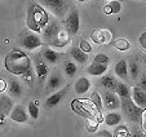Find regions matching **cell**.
Instances as JSON below:
<instances>
[{
	"label": "cell",
	"mask_w": 146,
	"mask_h": 137,
	"mask_svg": "<svg viewBox=\"0 0 146 137\" xmlns=\"http://www.w3.org/2000/svg\"><path fill=\"white\" fill-rule=\"evenodd\" d=\"M80 29V17L78 9H71L65 18V30L71 36H75Z\"/></svg>",
	"instance_id": "cell-6"
},
{
	"label": "cell",
	"mask_w": 146,
	"mask_h": 137,
	"mask_svg": "<svg viewBox=\"0 0 146 137\" xmlns=\"http://www.w3.org/2000/svg\"><path fill=\"white\" fill-rule=\"evenodd\" d=\"M111 45H113L115 49L120 51V52H127V51L131 49V43H129V40L125 38L115 39L114 41H111Z\"/></svg>",
	"instance_id": "cell-27"
},
{
	"label": "cell",
	"mask_w": 146,
	"mask_h": 137,
	"mask_svg": "<svg viewBox=\"0 0 146 137\" xmlns=\"http://www.w3.org/2000/svg\"><path fill=\"white\" fill-rule=\"evenodd\" d=\"M114 92H116V93H118V96L120 97V98H123V97H131V94H132L129 85H128L127 83H124L123 80H121V82H118L116 88H115V90H114Z\"/></svg>",
	"instance_id": "cell-28"
},
{
	"label": "cell",
	"mask_w": 146,
	"mask_h": 137,
	"mask_svg": "<svg viewBox=\"0 0 146 137\" xmlns=\"http://www.w3.org/2000/svg\"><path fill=\"white\" fill-rule=\"evenodd\" d=\"M86 120H87V124H86L87 131L91 132V133H96L97 128H98L100 122L97 120L96 118H88V119H86Z\"/></svg>",
	"instance_id": "cell-35"
},
{
	"label": "cell",
	"mask_w": 146,
	"mask_h": 137,
	"mask_svg": "<svg viewBox=\"0 0 146 137\" xmlns=\"http://www.w3.org/2000/svg\"><path fill=\"white\" fill-rule=\"evenodd\" d=\"M64 79H62V75L58 71H54L47 80V85H45V90L47 93H53L54 90H57L58 88L62 85Z\"/></svg>",
	"instance_id": "cell-16"
},
{
	"label": "cell",
	"mask_w": 146,
	"mask_h": 137,
	"mask_svg": "<svg viewBox=\"0 0 146 137\" xmlns=\"http://www.w3.org/2000/svg\"><path fill=\"white\" fill-rule=\"evenodd\" d=\"M128 70H129V78L131 80H137L141 75L140 71V65L137 63L136 60H132L129 63H128Z\"/></svg>",
	"instance_id": "cell-29"
},
{
	"label": "cell",
	"mask_w": 146,
	"mask_h": 137,
	"mask_svg": "<svg viewBox=\"0 0 146 137\" xmlns=\"http://www.w3.org/2000/svg\"><path fill=\"white\" fill-rule=\"evenodd\" d=\"M9 118H11V120L16 122V123L22 124V123H27L29 122L30 114H29V111H26L22 105H16L13 107V110H12Z\"/></svg>",
	"instance_id": "cell-13"
},
{
	"label": "cell",
	"mask_w": 146,
	"mask_h": 137,
	"mask_svg": "<svg viewBox=\"0 0 146 137\" xmlns=\"http://www.w3.org/2000/svg\"><path fill=\"white\" fill-rule=\"evenodd\" d=\"M108 71V63H100V62H92L87 67V72L92 76H102Z\"/></svg>",
	"instance_id": "cell-20"
},
{
	"label": "cell",
	"mask_w": 146,
	"mask_h": 137,
	"mask_svg": "<svg viewBox=\"0 0 146 137\" xmlns=\"http://www.w3.org/2000/svg\"><path fill=\"white\" fill-rule=\"evenodd\" d=\"M79 48L82 51H84L86 53H91L92 52V45L87 40H84V39H82V40L79 41Z\"/></svg>",
	"instance_id": "cell-37"
},
{
	"label": "cell",
	"mask_w": 146,
	"mask_h": 137,
	"mask_svg": "<svg viewBox=\"0 0 146 137\" xmlns=\"http://www.w3.org/2000/svg\"><path fill=\"white\" fill-rule=\"evenodd\" d=\"M121 11L120 0H111L109 4L104 7V13L105 14H118Z\"/></svg>",
	"instance_id": "cell-26"
},
{
	"label": "cell",
	"mask_w": 146,
	"mask_h": 137,
	"mask_svg": "<svg viewBox=\"0 0 146 137\" xmlns=\"http://www.w3.org/2000/svg\"><path fill=\"white\" fill-rule=\"evenodd\" d=\"M96 136L97 137H114V134L110 131H108V129H102V131L96 132Z\"/></svg>",
	"instance_id": "cell-40"
},
{
	"label": "cell",
	"mask_w": 146,
	"mask_h": 137,
	"mask_svg": "<svg viewBox=\"0 0 146 137\" xmlns=\"http://www.w3.org/2000/svg\"><path fill=\"white\" fill-rule=\"evenodd\" d=\"M140 124H141V128H142L143 133H146V107L142 110V114H141V120H140Z\"/></svg>",
	"instance_id": "cell-38"
},
{
	"label": "cell",
	"mask_w": 146,
	"mask_h": 137,
	"mask_svg": "<svg viewBox=\"0 0 146 137\" xmlns=\"http://www.w3.org/2000/svg\"><path fill=\"white\" fill-rule=\"evenodd\" d=\"M143 62H145V65H146V56H143Z\"/></svg>",
	"instance_id": "cell-44"
},
{
	"label": "cell",
	"mask_w": 146,
	"mask_h": 137,
	"mask_svg": "<svg viewBox=\"0 0 146 137\" xmlns=\"http://www.w3.org/2000/svg\"><path fill=\"white\" fill-rule=\"evenodd\" d=\"M49 23V14L41 4H30L26 13V27L30 31L41 34Z\"/></svg>",
	"instance_id": "cell-2"
},
{
	"label": "cell",
	"mask_w": 146,
	"mask_h": 137,
	"mask_svg": "<svg viewBox=\"0 0 146 137\" xmlns=\"http://www.w3.org/2000/svg\"><path fill=\"white\" fill-rule=\"evenodd\" d=\"M100 83L105 89L109 90H115L116 84H118V80L113 76V75H102L101 79H100Z\"/></svg>",
	"instance_id": "cell-25"
},
{
	"label": "cell",
	"mask_w": 146,
	"mask_h": 137,
	"mask_svg": "<svg viewBox=\"0 0 146 137\" xmlns=\"http://www.w3.org/2000/svg\"><path fill=\"white\" fill-rule=\"evenodd\" d=\"M38 1L58 18H64L70 4L69 0H38Z\"/></svg>",
	"instance_id": "cell-5"
},
{
	"label": "cell",
	"mask_w": 146,
	"mask_h": 137,
	"mask_svg": "<svg viewBox=\"0 0 146 137\" xmlns=\"http://www.w3.org/2000/svg\"><path fill=\"white\" fill-rule=\"evenodd\" d=\"M138 85H140V87L142 88L143 90H146V72L141 74L140 80H138Z\"/></svg>",
	"instance_id": "cell-41"
},
{
	"label": "cell",
	"mask_w": 146,
	"mask_h": 137,
	"mask_svg": "<svg viewBox=\"0 0 146 137\" xmlns=\"http://www.w3.org/2000/svg\"><path fill=\"white\" fill-rule=\"evenodd\" d=\"M76 72H78V66L75 63V61H66L64 65V74L67 78H74Z\"/></svg>",
	"instance_id": "cell-30"
},
{
	"label": "cell",
	"mask_w": 146,
	"mask_h": 137,
	"mask_svg": "<svg viewBox=\"0 0 146 137\" xmlns=\"http://www.w3.org/2000/svg\"><path fill=\"white\" fill-rule=\"evenodd\" d=\"M35 74H36V71H35V68H29L26 72H23L22 75H21V78H22V82L25 83L26 85H29V87H33V84H34V80H35Z\"/></svg>",
	"instance_id": "cell-31"
},
{
	"label": "cell",
	"mask_w": 146,
	"mask_h": 137,
	"mask_svg": "<svg viewBox=\"0 0 146 137\" xmlns=\"http://www.w3.org/2000/svg\"><path fill=\"white\" fill-rule=\"evenodd\" d=\"M121 106L120 110L123 112V116L127 120H129L131 123H140L141 120V114H142V107H140L135 101L132 100V97H123L120 98Z\"/></svg>",
	"instance_id": "cell-3"
},
{
	"label": "cell",
	"mask_w": 146,
	"mask_h": 137,
	"mask_svg": "<svg viewBox=\"0 0 146 137\" xmlns=\"http://www.w3.org/2000/svg\"><path fill=\"white\" fill-rule=\"evenodd\" d=\"M62 30L60 26V23H58L57 21H49V23H48L47 26L44 27V30H43V33H41V35H43V39H44L45 44L48 43V41H50L54 36L58 35V33Z\"/></svg>",
	"instance_id": "cell-14"
},
{
	"label": "cell",
	"mask_w": 146,
	"mask_h": 137,
	"mask_svg": "<svg viewBox=\"0 0 146 137\" xmlns=\"http://www.w3.org/2000/svg\"><path fill=\"white\" fill-rule=\"evenodd\" d=\"M76 1H78V3H86L87 0H76Z\"/></svg>",
	"instance_id": "cell-43"
},
{
	"label": "cell",
	"mask_w": 146,
	"mask_h": 137,
	"mask_svg": "<svg viewBox=\"0 0 146 137\" xmlns=\"http://www.w3.org/2000/svg\"><path fill=\"white\" fill-rule=\"evenodd\" d=\"M70 56L71 58L75 61L76 63L79 65H87L89 61V57H88V53H86L84 51H82L79 47H71L70 48Z\"/></svg>",
	"instance_id": "cell-19"
},
{
	"label": "cell",
	"mask_w": 146,
	"mask_h": 137,
	"mask_svg": "<svg viewBox=\"0 0 146 137\" xmlns=\"http://www.w3.org/2000/svg\"><path fill=\"white\" fill-rule=\"evenodd\" d=\"M44 44H45L44 39L41 38L38 33H34V31L26 33L25 35H22L21 39H19V45H21V48L25 51H31V52L39 49V48H43Z\"/></svg>",
	"instance_id": "cell-4"
},
{
	"label": "cell",
	"mask_w": 146,
	"mask_h": 137,
	"mask_svg": "<svg viewBox=\"0 0 146 137\" xmlns=\"http://www.w3.org/2000/svg\"><path fill=\"white\" fill-rule=\"evenodd\" d=\"M131 92H132L131 97H132L133 101L140 107L145 109L146 107V90H143L140 85H135V87L131 88Z\"/></svg>",
	"instance_id": "cell-18"
},
{
	"label": "cell",
	"mask_w": 146,
	"mask_h": 137,
	"mask_svg": "<svg viewBox=\"0 0 146 137\" xmlns=\"http://www.w3.org/2000/svg\"><path fill=\"white\" fill-rule=\"evenodd\" d=\"M89 100H91V101L96 105L97 109L102 112V110H104V102H102V96L101 94H98L97 92H92L91 96H89Z\"/></svg>",
	"instance_id": "cell-33"
},
{
	"label": "cell",
	"mask_w": 146,
	"mask_h": 137,
	"mask_svg": "<svg viewBox=\"0 0 146 137\" xmlns=\"http://www.w3.org/2000/svg\"><path fill=\"white\" fill-rule=\"evenodd\" d=\"M47 61L43 58V56H35L34 57V65H35V71L38 80L43 84L44 82H47V75H48V66Z\"/></svg>",
	"instance_id": "cell-9"
},
{
	"label": "cell",
	"mask_w": 146,
	"mask_h": 137,
	"mask_svg": "<svg viewBox=\"0 0 146 137\" xmlns=\"http://www.w3.org/2000/svg\"><path fill=\"white\" fill-rule=\"evenodd\" d=\"M91 89V82L88 78L86 76H80L76 79L74 84V92L76 94H86L88 90Z\"/></svg>",
	"instance_id": "cell-21"
},
{
	"label": "cell",
	"mask_w": 146,
	"mask_h": 137,
	"mask_svg": "<svg viewBox=\"0 0 146 137\" xmlns=\"http://www.w3.org/2000/svg\"><path fill=\"white\" fill-rule=\"evenodd\" d=\"M70 36L71 35H70L66 30H61L60 33H58V35L54 36V38L50 41H48L47 44L49 47L54 48V49H64L67 44L70 43Z\"/></svg>",
	"instance_id": "cell-12"
},
{
	"label": "cell",
	"mask_w": 146,
	"mask_h": 137,
	"mask_svg": "<svg viewBox=\"0 0 146 137\" xmlns=\"http://www.w3.org/2000/svg\"><path fill=\"white\" fill-rule=\"evenodd\" d=\"M27 111L30 114V118L36 120L39 118V101H30L27 105Z\"/></svg>",
	"instance_id": "cell-32"
},
{
	"label": "cell",
	"mask_w": 146,
	"mask_h": 137,
	"mask_svg": "<svg viewBox=\"0 0 146 137\" xmlns=\"http://www.w3.org/2000/svg\"><path fill=\"white\" fill-rule=\"evenodd\" d=\"M14 106H16V105H14V102H13V97H12L11 94L8 96V94H5L3 92L1 96H0V114H3V115H5V116H9Z\"/></svg>",
	"instance_id": "cell-15"
},
{
	"label": "cell",
	"mask_w": 146,
	"mask_h": 137,
	"mask_svg": "<svg viewBox=\"0 0 146 137\" xmlns=\"http://www.w3.org/2000/svg\"><path fill=\"white\" fill-rule=\"evenodd\" d=\"M7 90H8V93L11 94L12 97H14V98H19L21 94H22V87H21L18 80L14 79V78H12V79L9 80L8 89Z\"/></svg>",
	"instance_id": "cell-24"
},
{
	"label": "cell",
	"mask_w": 146,
	"mask_h": 137,
	"mask_svg": "<svg viewBox=\"0 0 146 137\" xmlns=\"http://www.w3.org/2000/svg\"><path fill=\"white\" fill-rule=\"evenodd\" d=\"M71 109L74 110V112H76L78 115L84 118V119L93 118V116L88 112V110L86 109V106L83 104V100H74V101L71 102Z\"/></svg>",
	"instance_id": "cell-22"
},
{
	"label": "cell",
	"mask_w": 146,
	"mask_h": 137,
	"mask_svg": "<svg viewBox=\"0 0 146 137\" xmlns=\"http://www.w3.org/2000/svg\"><path fill=\"white\" fill-rule=\"evenodd\" d=\"M31 67H33L31 58L22 49L14 48L4 57V68L12 75L21 76Z\"/></svg>",
	"instance_id": "cell-1"
},
{
	"label": "cell",
	"mask_w": 146,
	"mask_h": 137,
	"mask_svg": "<svg viewBox=\"0 0 146 137\" xmlns=\"http://www.w3.org/2000/svg\"><path fill=\"white\" fill-rule=\"evenodd\" d=\"M114 71H115V75L119 78L120 80L125 82L129 76V70H128V61L125 58H120L118 62L114 66Z\"/></svg>",
	"instance_id": "cell-17"
},
{
	"label": "cell",
	"mask_w": 146,
	"mask_h": 137,
	"mask_svg": "<svg viewBox=\"0 0 146 137\" xmlns=\"http://www.w3.org/2000/svg\"><path fill=\"white\" fill-rule=\"evenodd\" d=\"M121 120H123V115L119 114V112H116V110H114V111H111V112H108L105 115V119H104L105 124L109 127L119 126V124L121 123Z\"/></svg>",
	"instance_id": "cell-23"
},
{
	"label": "cell",
	"mask_w": 146,
	"mask_h": 137,
	"mask_svg": "<svg viewBox=\"0 0 146 137\" xmlns=\"http://www.w3.org/2000/svg\"><path fill=\"white\" fill-rule=\"evenodd\" d=\"M138 43H140L141 48H142L143 51H146V31L138 36Z\"/></svg>",
	"instance_id": "cell-39"
},
{
	"label": "cell",
	"mask_w": 146,
	"mask_h": 137,
	"mask_svg": "<svg viewBox=\"0 0 146 137\" xmlns=\"http://www.w3.org/2000/svg\"><path fill=\"white\" fill-rule=\"evenodd\" d=\"M69 89H70V85H65L64 88H60L57 92L49 94L48 98L45 100V106H47L48 109H53V107H56L61 101H62V98L67 94Z\"/></svg>",
	"instance_id": "cell-11"
},
{
	"label": "cell",
	"mask_w": 146,
	"mask_h": 137,
	"mask_svg": "<svg viewBox=\"0 0 146 137\" xmlns=\"http://www.w3.org/2000/svg\"><path fill=\"white\" fill-rule=\"evenodd\" d=\"M41 56H43V58H44L48 63H50V65H57V63L62 60L64 53L57 52L54 48L49 47V45H44V47L41 48Z\"/></svg>",
	"instance_id": "cell-10"
},
{
	"label": "cell",
	"mask_w": 146,
	"mask_h": 137,
	"mask_svg": "<svg viewBox=\"0 0 146 137\" xmlns=\"http://www.w3.org/2000/svg\"><path fill=\"white\" fill-rule=\"evenodd\" d=\"M91 40L94 44H98V45L111 44V41H113V34L108 29H97V30L91 33Z\"/></svg>",
	"instance_id": "cell-8"
},
{
	"label": "cell",
	"mask_w": 146,
	"mask_h": 137,
	"mask_svg": "<svg viewBox=\"0 0 146 137\" xmlns=\"http://www.w3.org/2000/svg\"><path fill=\"white\" fill-rule=\"evenodd\" d=\"M108 1H111V0H108Z\"/></svg>",
	"instance_id": "cell-45"
},
{
	"label": "cell",
	"mask_w": 146,
	"mask_h": 137,
	"mask_svg": "<svg viewBox=\"0 0 146 137\" xmlns=\"http://www.w3.org/2000/svg\"><path fill=\"white\" fill-rule=\"evenodd\" d=\"M101 96H102V102H104V107H105L106 110H109V111H114V110L120 109L121 101H120V97L118 96L116 92L106 89Z\"/></svg>",
	"instance_id": "cell-7"
},
{
	"label": "cell",
	"mask_w": 146,
	"mask_h": 137,
	"mask_svg": "<svg viewBox=\"0 0 146 137\" xmlns=\"http://www.w3.org/2000/svg\"><path fill=\"white\" fill-rule=\"evenodd\" d=\"M114 136L115 137H129L131 133L129 131H128V128L125 126H123V124H119V126H116L115 131H114Z\"/></svg>",
	"instance_id": "cell-34"
},
{
	"label": "cell",
	"mask_w": 146,
	"mask_h": 137,
	"mask_svg": "<svg viewBox=\"0 0 146 137\" xmlns=\"http://www.w3.org/2000/svg\"><path fill=\"white\" fill-rule=\"evenodd\" d=\"M8 84L9 83L7 82L5 79H0V92L3 93V92H5L7 89H8Z\"/></svg>",
	"instance_id": "cell-42"
},
{
	"label": "cell",
	"mask_w": 146,
	"mask_h": 137,
	"mask_svg": "<svg viewBox=\"0 0 146 137\" xmlns=\"http://www.w3.org/2000/svg\"><path fill=\"white\" fill-rule=\"evenodd\" d=\"M93 61H94V62H100V63H108V65H109V62H110V58H109L108 56L105 55V53H98V55H96V56H94Z\"/></svg>",
	"instance_id": "cell-36"
}]
</instances>
